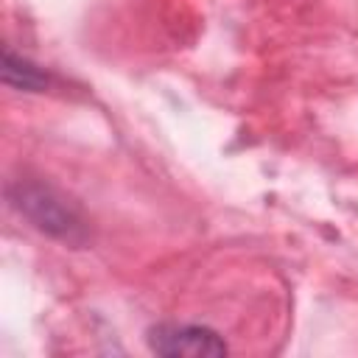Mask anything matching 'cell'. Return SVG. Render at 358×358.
Here are the masks:
<instances>
[{"label": "cell", "instance_id": "obj_1", "mask_svg": "<svg viewBox=\"0 0 358 358\" xmlns=\"http://www.w3.org/2000/svg\"><path fill=\"white\" fill-rule=\"evenodd\" d=\"M6 199L25 221H31V227L45 232L48 238L76 249L90 241V224L81 210L48 182L14 179L6 185Z\"/></svg>", "mask_w": 358, "mask_h": 358}, {"label": "cell", "instance_id": "obj_2", "mask_svg": "<svg viewBox=\"0 0 358 358\" xmlns=\"http://www.w3.org/2000/svg\"><path fill=\"white\" fill-rule=\"evenodd\" d=\"M145 344L151 352L162 358H215L227 355L229 347L221 338L218 330L207 324H176V322H159L148 327Z\"/></svg>", "mask_w": 358, "mask_h": 358}, {"label": "cell", "instance_id": "obj_3", "mask_svg": "<svg viewBox=\"0 0 358 358\" xmlns=\"http://www.w3.org/2000/svg\"><path fill=\"white\" fill-rule=\"evenodd\" d=\"M3 84L17 92H45L50 87V73L34 64L31 59L14 53L11 48H3V67H0Z\"/></svg>", "mask_w": 358, "mask_h": 358}]
</instances>
